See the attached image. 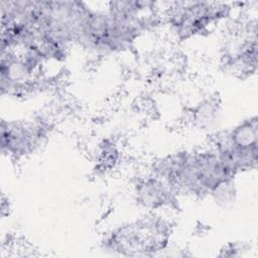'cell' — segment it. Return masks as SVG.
<instances>
[{"instance_id": "8992f818", "label": "cell", "mask_w": 258, "mask_h": 258, "mask_svg": "<svg viewBox=\"0 0 258 258\" xmlns=\"http://www.w3.org/2000/svg\"><path fill=\"white\" fill-rule=\"evenodd\" d=\"M135 194L138 203L150 210L171 207L177 202V194L154 174L140 180L136 184Z\"/></svg>"}, {"instance_id": "6da1fadb", "label": "cell", "mask_w": 258, "mask_h": 258, "mask_svg": "<svg viewBox=\"0 0 258 258\" xmlns=\"http://www.w3.org/2000/svg\"><path fill=\"white\" fill-rule=\"evenodd\" d=\"M153 174L178 195H215L231 184L236 174L213 150L179 151L154 163Z\"/></svg>"}, {"instance_id": "5b68a950", "label": "cell", "mask_w": 258, "mask_h": 258, "mask_svg": "<svg viewBox=\"0 0 258 258\" xmlns=\"http://www.w3.org/2000/svg\"><path fill=\"white\" fill-rule=\"evenodd\" d=\"M48 126L41 120L2 121V152L15 158L33 153L46 138Z\"/></svg>"}, {"instance_id": "3957f363", "label": "cell", "mask_w": 258, "mask_h": 258, "mask_svg": "<svg viewBox=\"0 0 258 258\" xmlns=\"http://www.w3.org/2000/svg\"><path fill=\"white\" fill-rule=\"evenodd\" d=\"M257 117H250L218 138L214 150L235 173L256 166L258 152Z\"/></svg>"}, {"instance_id": "7a4b0ae2", "label": "cell", "mask_w": 258, "mask_h": 258, "mask_svg": "<svg viewBox=\"0 0 258 258\" xmlns=\"http://www.w3.org/2000/svg\"><path fill=\"white\" fill-rule=\"evenodd\" d=\"M170 227L157 216H148L124 224L105 239V248L123 256H149L164 250Z\"/></svg>"}, {"instance_id": "277c9868", "label": "cell", "mask_w": 258, "mask_h": 258, "mask_svg": "<svg viewBox=\"0 0 258 258\" xmlns=\"http://www.w3.org/2000/svg\"><path fill=\"white\" fill-rule=\"evenodd\" d=\"M230 13V7L217 2H177L168 11V22L180 39L202 34Z\"/></svg>"}]
</instances>
